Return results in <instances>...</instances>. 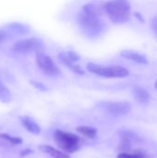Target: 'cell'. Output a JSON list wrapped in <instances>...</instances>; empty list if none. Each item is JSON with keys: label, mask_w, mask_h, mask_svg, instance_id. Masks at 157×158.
I'll list each match as a JSON object with an SVG mask.
<instances>
[{"label": "cell", "mask_w": 157, "mask_h": 158, "mask_svg": "<svg viewBox=\"0 0 157 158\" xmlns=\"http://www.w3.org/2000/svg\"><path fill=\"white\" fill-rule=\"evenodd\" d=\"M10 35H11V34H10L5 28L0 29V44L6 42V41L10 38Z\"/></svg>", "instance_id": "e0dca14e"}, {"label": "cell", "mask_w": 157, "mask_h": 158, "mask_svg": "<svg viewBox=\"0 0 157 158\" xmlns=\"http://www.w3.org/2000/svg\"><path fill=\"white\" fill-rule=\"evenodd\" d=\"M58 57H59V59L62 61L63 64H65L68 69H71L73 72H75L76 74H78V75H83V74H84L83 69H82L80 66H78L77 64H75V61H73V60L68 56L67 53H60V54L58 55Z\"/></svg>", "instance_id": "8fae6325"}, {"label": "cell", "mask_w": 157, "mask_h": 158, "mask_svg": "<svg viewBox=\"0 0 157 158\" xmlns=\"http://www.w3.org/2000/svg\"><path fill=\"white\" fill-rule=\"evenodd\" d=\"M4 28L10 33L14 35H23L30 31L28 25L21 22H10L4 26Z\"/></svg>", "instance_id": "9c48e42d"}, {"label": "cell", "mask_w": 157, "mask_h": 158, "mask_svg": "<svg viewBox=\"0 0 157 158\" xmlns=\"http://www.w3.org/2000/svg\"><path fill=\"white\" fill-rule=\"evenodd\" d=\"M31 153H32V151L30 150V149L24 150V151H22V152L20 153V156H28V155H30V154H31Z\"/></svg>", "instance_id": "7402d4cb"}, {"label": "cell", "mask_w": 157, "mask_h": 158, "mask_svg": "<svg viewBox=\"0 0 157 158\" xmlns=\"http://www.w3.org/2000/svg\"><path fill=\"white\" fill-rule=\"evenodd\" d=\"M21 125L25 128L27 131L31 134L38 135L41 132V127L37 124V122L29 116H21L19 118Z\"/></svg>", "instance_id": "ba28073f"}, {"label": "cell", "mask_w": 157, "mask_h": 158, "mask_svg": "<svg viewBox=\"0 0 157 158\" xmlns=\"http://www.w3.org/2000/svg\"><path fill=\"white\" fill-rule=\"evenodd\" d=\"M77 132H79L80 134L88 137V138H94L97 134V130L93 128V127H89V126H80L76 129Z\"/></svg>", "instance_id": "5bb4252c"}, {"label": "cell", "mask_w": 157, "mask_h": 158, "mask_svg": "<svg viewBox=\"0 0 157 158\" xmlns=\"http://www.w3.org/2000/svg\"><path fill=\"white\" fill-rule=\"evenodd\" d=\"M133 94L136 101L140 104H147L149 102L150 94L145 89L142 87H135L133 89Z\"/></svg>", "instance_id": "4fadbf2b"}, {"label": "cell", "mask_w": 157, "mask_h": 158, "mask_svg": "<svg viewBox=\"0 0 157 158\" xmlns=\"http://www.w3.org/2000/svg\"><path fill=\"white\" fill-rule=\"evenodd\" d=\"M67 54H68V56H69V57H70V58L73 60V61H75V62H76V61H78V60L80 59V56H79V55H78L76 52H73V51H68Z\"/></svg>", "instance_id": "d6986e66"}, {"label": "cell", "mask_w": 157, "mask_h": 158, "mask_svg": "<svg viewBox=\"0 0 157 158\" xmlns=\"http://www.w3.org/2000/svg\"><path fill=\"white\" fill-rule=\"evenodd\" d=\"M105 14L115 24H122L130 19V4L129 0H109L105 5Z\"/></svg>", "instance_id": "6da1fadb"}, {"label": "cell", "mask_w": 157, "mask_h": 158, "mask_svg": "<svg viewBox=\"0 0 157 158\" xmlns=\"http://www.w3.org/2000/svg\"><path fill=\"white\" fill-rule=\"evenodd\" d=\"M39 150L46 155H49L50 156H52L53 158H70V156L68 155V153H65L64 151H60L57 150L50 145H40L39 146Z\"/></svg>", "instance_id": "7c38bea8"}, {"label": "cell", "mask_w": 157, "mask_h": 158, "mask_svg": "<svg viewBox=\"0 0 157 158\" xmlns=\"http://www.w3.org/2000/svg\"><path fill=\"white\" fill-rule=\"evenodd\" d=\"M11 100H12V95L9 90L0 81V102L7 104L10 103Z\"/></svg>", "instance_id": "9a60e30c"}, {"label": "cell", "mask_w": 157, "mask_h": 158, "mask_svg": "<svg viewBox=\"0 0 157 158\" xmlns=\"http://www.w3.org/2000/svg\"><path fill=\"white\" fill-rule=\"evenodd\" d=\"M117 158H143V155L141 154H128V153H122L119 154Z\"/></svg>", "instance_id": "ac0fdd59"}, {"label": "cell", "mask_w": 157, "mask_h": 158, "mask_svg": "<svg viewBox=\"0 0 157 158\" xmlns=\"http://www.w3.org/2000/svg\"><path fill=\"white\" fill-rule=\"evenodd\" d=\"M0 138L3 139V140H6V142L10 143L11 144H14V145H19V144H21L23 143L21 138L16 137V136H11V135H9L7 133H1Z\"/></svg>", "instance_id": "2e32d148"}, {"label": "cell", "mask_w": 157, "mask_h": 158, "mask_svg": "<svg viewBox=\"0 0 157 158\" xmlns=\"http://www.w3.org/2000/svg\"><path fill=\"white\" fill-rule=\"evenodd\" d=\"M35 57H36V63L39 69L43 73H45L46 75L50 77H56L60 74V70L58 67L55 64L53 59L49 56L44 54L43 51L36 52Z\"/></svg>", "instance_id": "8992f818"}, {"label": "cell", "mask_w": 157, "mask_h": 158, "mask_svg": "<svg viewBox=\"0 0 157 158\" xmlns=\"http://www.w3.org/2000/svg\"><path fill=\"white\" fill-rule=\"evenodd\" d=\"M120 56L138 64H148V59L145 55L133 50H123L120 52Z\"/></svg>", "instance_id": "30bf717a"}, {"label": "cell", "mask_w": 157, "mask_h": 158, "mask_svg": "<svg viewBox=\"0 0 157 158\" xmlns=\"http://www.w3.org/2000/svg\"><path fill=\"white\" fill-rule=\"evenodd\" d=\"M87 69L90 72L104 78H125L130 72L121 66H101L94 63H88Z\"/></svg>", "instance_id": "277c9868"}, {"label": "cell", "mask_w": 157, "mask_h": 158, "mask_svg": "<svg viewBox=\"0 0 157 158\" xmlns=\"http://www.w3.org/2000/svg\"><path fill=\"white\" fill-rule=\"evenodd\" d=\"M104 110L112 116H125L131 110V105L129 102H105L103 103Z\"/></svg>", "instance_id": "52a82bcc"}, {"label": "cell", "mask_w": 157, "mask_h": 158, "mask_svg": "<svg viewBox=\"0 0 157 158\" xmlns=\"http://www.w3.org/2000/svg\"><path fill=\"white\" fill-rule=\"evenodd\" d=\"M78 21L81 29L90 36L98 35L103 30V24L100 17L88 13L81 9L78 16Z\"/></svg>", "instance_id": "3957f363"}, {"label": "cell", "mask_w": 157, "mask_h": 158, "mask_svg": "<svg viewBox=\"0 0 157 158\" xmlns=\"http://www.w3.org/2000/svg\"><path fill=\"white\" fill-rule=\"evenodd\" d=\"M155 88H156V89H157V81H156V82H155Z\"/></svg>", "instance_id": "603a6c76"}, {"label": "cell", "mask_w": 157, "mask_h": 158, "mask_svg": "<svg viewBox=\"0 0 157 158\" xmlns=\"http://www.w3.org/2000/svg\"><path fill=\"white\" fill-rule=\"evenodd\" d=\"M152 27H153V30H154L155 36L157 37V16H155L152 20Z\"/></svg>", "instance_id": "44dd1931"}, {"label": "cell", "mask_w": 157, "mask_h": 158, "mask_svg": "<svg viewBox=\"0 0 157 158\" xmlns=\"http://www.w3.org/2000/svg\"><path fill=\"white\" fill-rule=\"evenodd\" d=\"M54 138L57 146L66 153H75L81 147V140L75 134L56 130Z\"/></svg>", "instance_id": "7a4b0ae2"}, {"label": "cell", "mask_w": 157, "mask_h": 158, "mask_svg": "<svg viewBox=\"0 0 157 158\" xmlns=\"http://www.w3.org/2000/svg\"><path fill=\"white\" fill-rule=\"evenodd\" d=\"M44 49V44L42 40L31 37V38H26L17 41L13 44L11 46V51L15 54H28L31 52H40L43 51Z\"/></svg>", "instance_id": "5b68a950"}, {"label": "cell", "mask_w": 157, "mask_h": 158, "mask_svg": "<svg viewBox=\"0 0 157 158\" xmlns=\"http://www.w3.org/2000/svg\"><path fill=\"white\" fill-rule=\"evenodd\" d=\"M31 84H32L35 88H37L38 90H40V91H45V90H46V87H45L43 84L40 83V82H37V81H31Z\"/></svg>", "instance_id": "ffe728a7"}]
</instances>
